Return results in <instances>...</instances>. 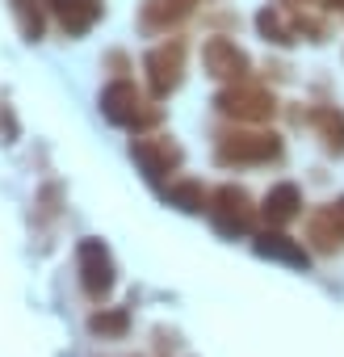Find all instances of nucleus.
I'll use <instances>...</instances> for the list:
<instances>
[{"mask_svg": "<svg viewBox=\"0 0 344 357\" xmlns=\"http://www.w3.org/2000/svg\"><path fill=\"white\" fill-rule=\"evenodd\" d=\"M281 155V139L273 130H248V135H223L214 147V160L223 168H248V164H269Z\"/></svg>", "mask_w": 344, "mask_h": 357, "instance_id": "1", "label": "nucleus"}, {"mask_svg": "<svg viewBox=\"0 0 344 357\" xmlns=\"http://www.w3.org/2000/svg\"><path fill=\"white\" fill-rule=\"evenodd\" d=\"M101 114L114 122V126H151L159 122V109H147L143 93L130 84V80H114L105 93H101Z\"/></svg>", "mask_w": 344, "mask_h": 357, "instance_id": "2", "label": "nucleus"}, {"mask_svg": "<svg viewBox=\"0 0 344 357\" xmlns=\"http://www.w3.org/2000/svg\"><path fill=\"white\" fill-rule=\"evenodd\" d=\"M214 105H219V114H227V118H240V122H265V118H273L277 97H273L269 89H260V84L240 80V84L223 89V93L214 97Z\"/></svg>", "mask_w": 344, "mask_h": 357, "instance_id": "3", "label": "nucleus"}, {"mask_svg": "<svg viewBox=\"0 0 344 357\" xmlns=\"http://www.w3.org/2000/svg\"><path fill=\"white\" fill-rule=\"evenodd\" d=\"M210 219H214V227L223 236H248L252 231V219H256V206H252V198L240 185H223L210 198Z\"/></svg>", "mask_w": 344, "mask_h": 357, "instance_id": "4", "label": "nucleus"}, {"mask_svg": "<svg viewBox=\"0 0 344 357\" xmlns=\"http://www.w3.org/2000/svg\"><path fill=\"white\" fill-rule=\"evenodd\" d=\"M76 265H80V286H84V294L101 303V298L114 290V261H109L105 244H101V240H80Z\"/></svg>", "mask_w": 344, "mask_h": 357, "instance_id": "5", "label": "nucleus"}, {"mask_svg": "<svg viewBox=\"0 0 344 357\" xmlns=\"http://www.w3.org/2000/svg\"><path fill=\"white\" fill-rule=\"evenodd\" d=\"M143 68H147L151 93H155V97H168L172 89L181 84V72H185V43H181V38H172V43L155 47V51L143 59Z\"/></svg>", "mask_w": 344, "mask_h": 357, "instance_id": "6", "label": "nucleus"}, {"mask_svg": "<svg viewBox=\"0 0 344 357\" xmlns=\"http://www.w3.org/2000/svg\"><path fill=\"white\" fill-rule=\"evenodd\" d=\"M202 63H206V72H210L214 80H231V84L248 80V72H252L248 55H244L231 38H210V43L202 47Z\"/></svg>", "mask_w": 344, "mask_h": 357, "instance_id": "7", "label": "nucleus"}, {"mask_svg": "<svg viewBox=\"0 0 344 357\" xmlns=\"http://www.w3.org/2000/svg\"><path fill=\"white\" fill-rule=\"evenodd\" d=\"M130 155L139 160L147 181H164V176L181 164V147L168 139H130Z\"/></svg>", "mask_w": 344, "mask_h": 357, "instance_id": "8", "label": "nucleus"}, {"mask_svg": "<svg viewBox=\"0 0 344 357\" xmlns=\"http://www.w3.org/2000/svg\"><path fill=\"white\" fill-rule=\"evenodd\" d=\"M194 5H198V0H147L143 13H139V26L147 34H168L177 22H185L194 13Z\"/></svg>", "mask_w": 344, "mask_h": 357, "instance_id": "9", "label": "nucleus"}, {"mask_svg": "<svg viewBox=\"0 0 344 357\" xmlns=\"http://www.w3.org/2000/svg\"><path fill=\"white\" fill-rule=\"evenodd\" d=\"M42 5L59 17L68 34H88L101 17V5H88V0H42Z\"/></svg>", "mask_w": 344, "mask_h": 357, "instance_id": "10", "label": "nucleus"}, {"mask_svg": "<svg viewBox=\"0 0 344 357\" xmlns=\"http://www.w3.org/2000/svg\"><path fill=\"white\" fill-rule=\"evenodd\" d=\"M256 252L269 257V261H281V265H290V269H306V265H311V252H306L298 240L281 236V231H265V236H256Z\"/></svg>", "mask_w": 344, "mask_h": 357, "instance_id": "11", "label": "nucleus"}, {"mask_svg": "<svg viewBox=\"0 0 344 357\" xmlns=\"http://www.w3.org/2000/svg\"><path fill=\"white\" fill-rule=\"evenodd\" d=\"M298 211H302V194H298V185H290V181L273 185V190L265 194V206H260V215H265L273 227H286Z\"/></svg>", "mask_w": 344, "mask_h": 357, "instance_id": "12", "label": "nucleus"}, {"mask_svg": "<svg viewBox=\"0 0 344 357\" xmlns=\"http://www.w3.org/2000/svg\"><path fill=\"white\" fill-rule=\"evenodd\" d=\"M311 244L319 248V252H336V248H344V219L336 215V206H327V211H319V215H311Z\"/></svg>", "mask_w": 344, "mask_h": 357, "instance_id": "13", "label": "nucleus"}, {"mask_svg": "<svg viewBox=\"0 0 344 357\" xmlns=\"http://www.w3.org/2000/svg\"><path fill=\"white\" fill-rule=\"evenodd\" d=\"M256 26H260V34H265L269 43H277V47H290V43L298 38V26H294V22H286L277 5H269V9H260V17H256Z\"/></svg>", "mask_w": 344, "mask_h": 357, "instance_id": "14", "label": "nucleus"}, {"mask_svg": "<svg viewBox=\"0 0 344 357\" xmlns=\"http://www.w3.org/2000/svg\"><path fill=\"white\" fill-rule=\"evenodd\" d=\"M311 122L319 126L327 151L340 155V151H344V114H336V109H311Z\"/></svg>", "mask_w": 344, "mask_h": 357, "instance_id": "15", "label": "nucleus"}, {"mask_svg": "<svg viewBox=\"0 0 344 357\" xmlns=\"http://www.w3.org/2000/svg\"><path fill=\"white\" fill-rule=\"evenodd\" d=\"M168 202L181 206V211H189V215L210 211V198H206V190H202L198 181H177V185H168Z\"/></svg>", "mask_w": 344, "mask_h": 357, "instance_id": "16", "label": "nucleus"}, {"mask_svg": "<svg viewBox=\"0 0 344 357\" xmlns=\"http://www.w3.org/2000/svg\"><path fill=\"white\" fill-rule=\"evenodd\" d=\"M13 13H17V26H22V34H26L30 43L42 38V13H38L34 0H13Z\"/></svg>", "mask_w": 344, "mask_h": 357, "instance_id": "17", "label": "nucleus"}, {"mask_svg": "<svg viewBox=\"0 0 344 357\" xmlns=\"http://www.w3.org/2000/svg\"><path fill=\"white\" fill-rule=\"evenodd\" d=\"M126 324H130V315H126V311H101V315H93V319H88V328H93L97 336H122V332H126Z\"/></svg>", "mask_w": 344, "mask_h": 357, "instance_id": "18", "label": "nucleus"}, {"mask_svg": "<svg viewBox=\"0 0 344 357\" xmlns=\"http://www.w3.org/2000/svg\"><path fill=\"white\" fill-rule=\"evenodd\" d=\"M294 5H323V9H340L344 0H294Z\"/></svg>", "mask_w": 344, "mask_h": 357, "instance_id": "19", "label": "nucleus"}, {"mask_svg": "<svg viewBox=\"0 0 344 357\" xmlns=\"http://www.w3.org/2000/svg\"><path fill=\"white\" fill-rule=\"evenodd\" d=\"M336 215H340V219H344V198H340V202H336Z\"/></svg>", "mask_w": 344, "mask_h": 357, "instance_id": "20", "label": "nucleus"}]
</instances>
